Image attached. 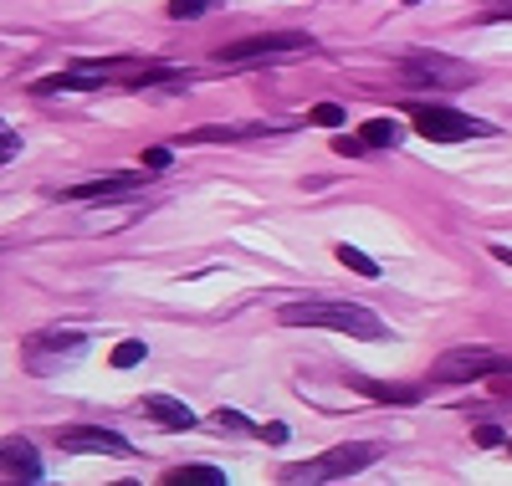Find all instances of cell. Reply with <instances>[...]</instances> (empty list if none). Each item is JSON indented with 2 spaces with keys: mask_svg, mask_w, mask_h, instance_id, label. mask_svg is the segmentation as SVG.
<instances>
[{
  "mask_svg": "<svg viewBox=\"0 0 512 486\" xmlns=\"http://www.w3.org/2000/svg\"><path fill=\"white\" fill-rule=\"evenodd\" d=\"M277 318L287 328H333V333H349V338H384V323L359 302H282Z\"/></svg>",
  "mask_w": 512,
  "mask_h": 486,
  "instance_id": "1",
  "label": "cell"
},
{
  "mask_svg": "<svg viewBox=\"0 0 512 486\" xmlns=\"http://www.w3.org/2000/svg\"><path fill=\"white\" fill-rule=\"evenodd\" d=\"M303 52H313L308 31H272V36L231 41V47L216 52V62L221 67H262V62H287V57H303Z\"/></svg>",
  "mask_w": 512,
  "mask_h": 486,
  "instance_id": "2",
  "label": "cell"
},
{
  "mask_svg": "<svg viewBox=\"0 0 512 486\" xmlns=\"http://www.w3.org/2000/svg\"><path fill=\"white\" fill-rule=\"evenodd\" d=\"M374 456H379L374 440H349V446H333V451H323V456L308 461V466H287L282 481H287V486H303V481H338V476L364 471Z\"/></svg>",
  "mask_w": 512,
  "mask_h": 486,
  "instance_id": "3",
  "label": "cell"
},
{
  "mask_svg": "<svg viewBox=\"0 0 512 486\" xmlns=\"http://www.w3.org/2000/svg\"><path fill=\"white\" fill-rule=\"evenodd\" d=\"M512 374V359L507 353H492V348H451L431 364V379L441 384H466V379H502Z\"/></svg>",
  "mask_w": 512,
  "mask_h": 486,
  "instance_id": "4",
  "label": "cell"
},
{
  "mask_svg": "<svg viewBox=\"0 0 512 486\" xmlns=\"http://www.w3.org/2000/svg\"><path fill=\"white\" fill-rule=\"evenodd\" d=\"M415 128L425 139H436V144H461V139H487L492 134V123L472 118V113H456V108H415Z\"/></svg>",
  "mask_w": 512,
  "mask_h": 486,
  "instance_id": "5",
  "label": "cell"
},
{
  "mask_svg": "<svg viewBox=\"0 0 512 486\" xmlns=\"http://www.w3.org/2000/svg\"><path fill=\"white\" fill-rule=\"evenodd\" d=\"M400 72H405L410 82H431V87H466V82L477 77L466 62L441 57V52H410V57L400 62Z\"/></svg>",
  "mask_w": 512,
  "mask_h": 486,
  "instance_id": "6",
  "label": "cell"
},
{
  "mask_svg": "<svg viewBox=\"0 0 512 486\" xmlns=\"http://www.w3.org/2000/svg\"><path fill=\"white\" fill-rule=\"evenodd\" d=\"M57 446L72 456H128V440L103 425H67V430H57Z\"/></svg>",
  "mask_w": 512,
  "mask_h": 486,
  "instance_id": "7",
  "label": "cell"
},
{
  "mask_svg": "<svg viewBox=\"0 0 512 486\" xmlns=\"http://www.w3.org/2000/svg\"><path fill=\"white\" fill-rule=\"evenodd\" d=\"M0 471L16 481H41V456L26 435H0Z\"/></svg>",
  "mask_w": 512,
  "mask_h": 486,
  "instance_id": "8",
  "label": "cell"
},
{
  "mask_svg": "<svg viewBox=\"0 0 512 486\" xmlns=\"http://www.w3.org/2000/svg\"><path fill=\"white\" fill-rule=\"evenodd\" d=\"M149 174H134V169H118V174H103V180H88V185H67L62 200H113V195H128L139 190Z\"/></svg>",
  "mask_w": 512,
  "mask_h": 486,
  "instance_id": "9",
  "label": "cell"
},
{
  "mask_svg": "<svg viewBox=\"0 0 512 486\" xmlns=\"http://www.w3.org/2000/svg\"><path fill=\"white\" fill-rule=\"evenodd\" d=\"M144 415L159 420L164 430H190L195 425V410L185 400H175V394H144Z\"/></svg>",
  "mask_w": 512,
  "mask_h": 486,
  "instance_id": "10",
  "label": "cell"
},
{
  "mask_svg": "<svg viewBox=\"0 0 512 486\" xmlns=\"http://www.w3.org/2000/svg\"><path fill=\"white\" fill-rule=\"evenodd\" d=\"M349 389L369 394V400H384V405H415L420 400V389H410V384H379L369 374H349Z\"/></svg>",
  "mask_w": 512,
  "mask_h": 486,
  "instance_id": "11",
  "label": "cell"
},
{
  "mask_svg": "<svg viewBox=\"0 0 512 486\" xmlns=\"http://www.w3.org/2000/svg\"><path fill=\"white\" fill-rule=\"evenodd\" d=\"M82 348H88V338H82V333H36V338H31V359H41V353H62V359H77Z\"/></svg>",
  "mask_w": 512,
  "mask_h": 486,
  "instance_id": "12",
  "label": "cell"
},
{
  "mask_svg": "<svg viewBox=\"0 0 512 486\" xmlns=\"http://www.w3.org/2000/svg\"><path fill=\"white\" fill-rule=\"evenodd\" d=\"M359 139H364L369 149H395V144L405 139V128H400L395 118H369V123L359 128Z\"/></svg>",
  "mask_w": 512,
  "mask_h": 486,
  "instance_id": "13",
  "label": "cell"
},
{
  "mask_svg": "<svg viewBox=\"0 0 512 486\" xmlns=\"http://www.w3.org/2000/svg\"><path fill=\"white\" fill-rule=\"evenodd\" d=\"M164 481L169 486H226V471H216V466H175Z\"/></svg>",
  "mask_w": 512,
  "mask_h": 486,
  "instance_id": "14",
  "label": "cell"
},
{
  "mask_svg": "<svg viewBox=\"0 0 512 486\" xmlns=\"http://www.w3.org/2000/svg\"><path fill=\"white\" fill-rule=\"evenodd\" d=\"M333 256H338V261H344V267H349V272H359V277H379V261H374V256H364V251H359V246H349V241H344V246H338Z\"/></svg>",
  "mask_w": 512,
  "mask_h": 486,
  "instance_id": "15",
  "label": "cell"
},
{
  "mask_svg": "<svg viewBox=\"0 0 512 486\" xmlns=\"http://www.w3.org/2000/svg\"><path fill=\"white\" fill-rule=\"evenodd\" d=\"M144 338H123V343H113V353H108V359H113V369H134V364H144Z\"/></svg>",
  "mask_w": 512,
  "mask_h": 486,
  "instance_id": "16",
  "label": "cell"
},
{
  "mask_svg": "<svg viewBox=\"0 0 512 486\" xmlns=\"http://www.w3.org/2000/svg\"><path fill=\"white\" fill-rule=\"evenodd\" d=\"M210 6H216V0H169V16L175 21H200Z\"/></svg>",
  "mask_w": 512,
  "mask_h": 486,
  "instance_id": "17",
  "label": "cell"
},
{
  "mask_svg": "<svg viewBox=\"0 0 512 486\" xmlns=\"http://www.w3.org/2000/svg\"><path fill=\"white\" fill-rule=\"evenodd\" d=\"M472 440H477L482 451H492V446H507V430H502L497 420H482V425L472 430Z\"/></svg>",
  "mask_w": 512,
  "mask_h": 486,
  "instance_id": "18",
  "label": "cell"
},
{
  "mask_svg": "<svg viewBox=\"0 0 512 486\" xmlns=\"http://www.w3.org/2000/svg\"><path fill=\"white\" fill-rule=\"evenodd\" d=\"M308 118H313L318 128H344V108H338V103H318Z\"/></svg>",
  "mask_w": 512,
  "mask_h": 486,
  "instance_id": "19",
  "label": "cell"
},
{
  "mask_svg": "<svg viewBox=\"0 0 512 486\" xmlns=\"http://www.w3.org/2000/svg\"><path fill=\"white\" fill-rule=\"evenodd\" d=\"M210 420H216V425H221V430H251V425H246V415H241V410H216V415H210Z\"/></svg>",
  "mask_w": 512,
  "mask_h": 486,
  "instance_id": "20",
  "label": "cell"
},
{
  "mask_svg": "<svg viewBox=\"0 0 512 486\" xmlns=\"http://www.w3.org/2000/svg\"><path fill=\"white\" fill-rule=\"evenodd\" d=\"M482 21H512V0H487Z\"/></svg>",
  "mask_w": 512,
  "mask_h": 486,
  "instance_id": "21",
  "label": "cell"
},
{
  "mask_svg": "<svg viewBox=\"0 0 512 486\" xmlns=\"http://www.w3.org/2000/svg\"><path fill=\"white\" fill-rule=\"evenodd\" d=\"M333 149H338V154H349V159H354V154H364L369 144H364V139H349V134H338V139H333Z\"/></svg>",
  "mask_w": 512,
  "mask_h": 486,
  "instance_id": "22",
  "label": "cell"
},
{
  "mask_svg": "<svg viewBox=\"0 0 512 486\" xmlns=\"http://www.w3.org/2000/svg\"><path fill=\"white\" fill-rule=\"evenodd\" d=\"M256 435L272 440V446H282V440H287V425H256Z\"/></svg>",
  "mask_w": 512,
  "mask_h": 486,
  "instance_id": "23",
  "label": "cell"
},
{
  "mask_svg": "<svg viewBox=\"0 0 512 486\" xmlns=\"http://www.w3.org/2000/svg\"><path fill=\"white\" fill-rule=\"evenodd\" d=\"M16 149H21V139H16V134H0V164H6Z\"/></svg>",
  "mask_w": 512,
  "mask_h": 486,
  "instance_id": "24",
  "label": "cell"
},
{
  "mask_svg": "<svg viewBox=\"0 0 512 486\" xmlns=\"http://www.w3.org/2000/svg\"><path fill=\"white\" fill-rule=\"evenodd\" d=\"M164 164H169V149H149L144 154V169H164Z\"/></svg>",
  "mask_w": 512,
  "mask_h": 486,
  "instance_id": "25",
  "label": "cell"
},
{
  "mask_svg": "<svg viewBox=\"0 0 512 486\" xmlns=\"http://www.w3.org/2000/svg\"><path fill=\"white\" fill-rule=\"evenodd\" d=\"M492 256L502 261V267H512V246H492Z\"/></svg>",
  "mask_w": 512,
  "mask_h": 486,
  "instance_id": "26",
  "label": "cell"
},
{
  "mask_svg": "<svg viewBox=\"0 0 512 486\" xmlns=\"http://www.w3.org/2000/svg\"><path fill=\"white\" fill-rule=\"evenodd\" d=\"M400 6H420V0H400Z\"/></svg>",
  "mask_w": 512,
  "mask_h": 486,
  "instance_id": "27",
  "label": "cell"
},
{
  "mask_svg": "<svg viewBox=\"0 0 512 486\" xmlns=\"http://www.w3.org/2000/svg\"><path fill=\"white\" fill-rule=\"evenodd\" d=\"M507 456H512V435H507Z\"/></svg>",
  "mask_w": 512,
  "mask_h": 486,
  "instance_id": "28",
  "label": "cell"
}]
</instances>
